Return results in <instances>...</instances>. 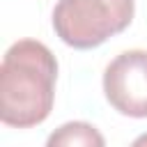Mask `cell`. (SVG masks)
<instances>
[{
    "label": "cell",
    "mask_w": 147,
    "mask_h": 147,
    "mask_svg": "<svg viewBox=\"0 0 147 147\" xmlns=\"http://www.w3.org/2000/svg\"><path fill=\"white\" fill-rule=\"evenodd\" d=\"M55 55L34 39L11 44L0 64V117L7 126L30 129L41 124L55 99Z\"/></svg>",
    "instance_id": "obj_1"
},
{
    "label": "cell",
    "mask_w": 147,
    "mask_h": 147,
    "mask_svg": "<svg viewBox=\"0 0 147 147\" xmlns=\"http://www.w3.org/2000/svg\"><path fill=\"white\" fill-rule=\"evenodd\" d=\"M133 0H57L53 30L71 48L87 51L133 21Z\"/></svg>",
    "instance_id": "obj_2"
},
{
    "label": "cell",
    "mask_w": 147,
    "mask_h": 147,
    "mask_svg": "<svg viewBox=\"0 0 147 147\" xmlns=\"http://www.w3.org/2000/svg\"><path fill=\"white\" fill-rule=\"evenodd\" d=\"M108 103L129 117H147V51L119 53L103 71Z\"/></svg>",
    "instance_id": "obj_3"
},
{
    "label": "cell",
    "mask_w": 147,
    "mask_h": 147,
    "mask_svg": "<svg viewBox=\"0 0 147 147\" xmlns=\"http://www.w3.org/2000/svg\"><path fill=\"white\" fill-rule=\"evenodd\" d=\"M46 147H106V140L87 122H67L48 136Z\"/></svg>",
    "instance_id": "obj_4"
},
{
    "label": "cell",
    "mask_w": 147,
    "mask_h": 147,
    "mask_svg": "<svg viewBox=\"0 0 147 147\" xmlns=\"http://www.w3.org/2000/svg\"><path fill=\"white\" fill-rule=\"evenodd\" d=\"M131 147H147V133H142V136H138L133 142H131Z\"/></svg>",
    "instance_id": "obj_5"
}]
</instances>
